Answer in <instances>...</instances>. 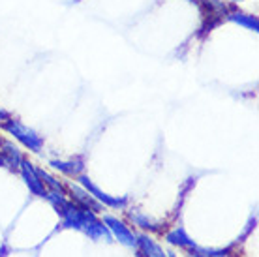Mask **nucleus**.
Listing matches in <instances>:
<instances>
[{"instance_id": "f257e3e1", "label": "nucleus", "mask_w": 259, "mask_h": 257, "mask_svg": "<svg viewBox=\"0 0 259 257\" xmlns=\"http://www.w3.org/2000/svg\"><path fill=\"white\" fill-rule=\"evenodd\" d=\"M0 128L4 130L8 135H13V139H17L23 147H26L34 154H39L44 150V137L36 130L28 128L25 122H21L19 118L10 116L8 120L0 124Z\"/></svg>"}, {"instance_id": "f03ea898", "label": "nucleus", "mask_w": 259, "mask_h": 257, "mask_svg": "<svg viewBox=\"0 0 259 257\" xmlns=\"http://www.w3.org/2000/svg\"><path fill=\"white\" fill-rule=\"evenodd\" d=\"M59 216H60V220H62L60 225H62L64 229H73V231H81V233L87 231V227L91 225V222H94V220L98 218V214L91 212V210H84L81 206L73 205L71 201L68 203V206H66Z\"/></svg>"}, {"instance_id": "7ed1b4c3", "label": "nucleus", "mask_w": 259, "mask_h": 257, "mask_svg": "<svg viewBox=\"0 0 259 257\" xmlns=\"http://www.w3.org/2000/svg\"><path fill=\"white\" fill-rule=\"evenodd\" d=\"M75 182H79L81 186L87 190L89 193H92L94 197H96L102 205L105 206V208H113V210H124L126 206H128L130 199L128 197H118V195H109V193H105L102 188L98 186V184H94V180H91L89 177L84 173H81L75 179Z\"/></svg>"}, {"instance_id": "20e7f679", "label": "nucleus", "mask_w": 259, "mask_h": 257, "mask_svg": "<svg viewBox=\"0 0 259 257\" xmlns=\"http://www.w3.org/2000/svg\"><path fill=\"white\" fill-rule=\"evenodd\" d=\"M66 192H68V199H70L73 205L81 206V208H84V210H91V212L98 214V216L104 212L105 206L102 205L92 193L87 192L79 182H75V184H68V186H66Z\"/></svg>"}, {"instance_id": "39448f33", "label": "nucleus", "mask_w": 259, "mask_h": 257, "mask_svg": "<svg viewBox=\"0 0 259 257\" xmlns=\"http://www.w3.org/2000/svg\"><path fill=\"white\" fill-rule=\"evenodd\" d=\"M102 222L107 225V229H109V233L113 235L115 240H118L120 244L128 246V248H136L137 235L124 224L122 220H118L117 216H111V214H104Z\"/></svg>"}, {"instance_id": "423d86ee", "label": "nucleus", "mask_w": 259, "mask_h": 257, "mask_svg": "<svg viewBox=\"0 0 259 257\" xmlns=\"http://www.w3.org/2000/svg\"><path fill=\"white\" fill-rule=\"evenodd\" d=\"M19 173H21V179L25 180L26 188H28V192L36 195V197H44L47 192V188L44 186V182L41 179L38 177V171H36V165H34L30 160H23L19 165Z\"/></svg>"}, {"instance_id": "0eeeda50", "label": "nucleus", "mask_w": 259, "mask_h": 257, "mask_svg": "<svg viewBox=\"0 0 259 257\" xmlns=\"http://www.w3.org/2000/svg\"><path fill=\"white\" fill-rule=\"evenodd\" d=\"M224 19L242 26V28H246V30H250V32H253V34L259 32V21L253 13L242 12V10H237V8H233V6H227V12H226V15H224Z\"/></svg>"}, {"instance_id": "6e6552de", "label": "nucleus", "mask_w": 259, "mask_h": 257, "mask_svg": "<svg viewBox=\"0 0 259 257\" xmlns=\"http://www.w3.org/2000/svg\"><path fill=\"white\" fill-rule=\"evenodd\" d=\"M55 171L62 173L64 177L70 179H77L79 175L84 173V161L83 158H71V160H51L49 161Z\"/></svg>"}, {"instance_id": "1a4fd4ad", "label": "nucleus", "mask_w": 259, "mask_h": 257, "mask_svg": "<svg viewBox=\"0 0 259 257\" xmlns=\"http://www.w3.org/2000/svg\"><path fill=\"white\" fill-rule=\"evenodd\" d=\"M136 248L139 250L141 257H167V251H163V248L154 238L149 237V233H139L137 235V244Z\"/></svg>"}, {"instance_id": "9d476101", "label": "nucleus", "mask_w": 259, "mask_h": 257, "mask_svg": "<svg viewBox=\"0 0 259 257\" xmlns=\"http://www.w3.org/2000/svg\"><path fill=\"white\" fill-rule=\"evenodd\" d=\"M126 216H128V220L132 222V224L137 225V227L143 229V231H149V233H160L162 231V224H160V222H156V220H152L149 214H145L143 210H139V208L126 210Z\"/></svg>"}, {"instance_id": "9b49d317", "label": "nucleus", "mask_w": 259, "mask_h": 257, "mask_svg": "<svg viewBox=\"0 0 259 257\" xmlns=\"http://www.w3.org/2000/svg\"><path fill=\"white\" fill-rule=\"evenodd\" d=\"M0 154L4 158V163H6L8 169H12V171H19V165L21 161L25 160V156L21 152V148L17 145H13L12 141H8L4 139L2 141V150H0Z\"/></svg>"}, {"instance_id": "f8f14e48", "label": "nucleus", "mask_w": 259, "mask_h": 257, "mask_svg": "<svg viewBox=\"0 0 259 257\" xmlns=\"http://www.w3.org/2000/svg\"><path fill=\"white\" fill-rule=\"evenodd\" d=\"M195 6L199 8V12L203 13V17H222L224 19V15L227 12V4L224 0H192Z\"/></svg>"}, {"instance_id": "ddd939ff", "label": "nucleus", "mask_w": 259, "mask_h": 257, "mask_svg": "<svg viewBox=\"0 0 259 257\" xmlns=\"http://www.w3.org/2000/svg\"><path fill=\"white\" fill-rule=\"evenodd\" d=\"M84 235L91 238V240H94V242H102V240H104V242H113V240H115L113 235L109 233V229H107V225H105L100 218L91 222V225L87 227Z\"/></svg>"}, {"instance_id": "4468645a", "label": "nucleus", "mask_w": 259, "mask_h": 257, "mask_svg": "<svg viewBox=\"0 0 259 257\" xmlns=\"http://www.w3.org/2000/svg\"><path fill=\"white\" fill-rule=\"evenodd\" d=\"M165 240L171 246H179V248H184V250H188V248H192L195 244V240H192V237H190L188 233H186V229L181 227V225L173 227L171 231L165 233Z\"/></svg>"}, {"instance_id": "2eb2a0df", "label": "nucleus", "mask_w": 259, "mask_h": 257, "mask_svg": "<svg viewBox=\"0 0 259 257\" xmlns=\"http://www.w3.org/2000/svg\"><path fill=\"white\" fill-rule=\"evenodd\" d=\"M186 251L190 257H229L231 248H207V246L194 244Z\"/></svg>"}, {"instance_id": "dca6fc26", "label": "nucleus", "mask_w": 259, "mask_h": 257, "mask_svg": "<svg viewBox=\"0 0 259 257\" xmlns=\"http://www.w3.org/2000/svg\"><path fill=\"white\" fill-rule=\"evenodd\" d=\"M36 171H38V177L41 179V182H44V186L47 188V190H55V192H60V193H66L68 195V192H66V184L62 182V180H59L57 177H53L51 173H47V171H44V169L36 167Z\"/></svg>"}, {"instance_id": "f3484780", "label": "nucleus", "mask_w": 259, "mask_h": 257, "mask_svg": "<svg viewBox=\"0 0 259 257\" xmlns=\"http://www.w3.org/2000/svg\"><path fill=\"white\" fill-rule=\"evenodd\" d=\"M44 199L49 201V205H51L59 214L62 212L66 206H68V203H70V199H68V195H66V193L55 192V190H47L46 195H44Z\"/></svg>"}, {"instance_id": "a211bd4d", "label": "nucleus", "mask_w": 259, "mask_h": 257, "mask_svg": "<svg viewBox=\"0 0 259 257\" xmlns=\"http://www.w3.org/2000/svg\"><path fill=\"white\" fill-rule=\"evenodd\" d=\"M10 116H12V113H10V111L4 109V107H0V124L4 122V120H8Z\"/></svg>"}, {"instance_id": "6ab92c4d", "label": "nucleus", "mask_w": 259, "mask_h": 257, "mask_svg": "<svg viewBox=\"0 0 259 257\" xmlns=\"http://www.w3.org/2000/svg\"><path fill=\"white\" fill-rule=\"evenodd\" d=\"M0 167H6V163H4V158H2V154H0Z\"/></svg>"}, {"instance_id": "aec40b11", "label": "nucleus", "mask_w": 259, "mask_h": 257, "mask_svg": "<svg viewBox=\"0 0 259 257\" xmlns=\"http://www.w3.org/2000/svg\"><path fill=\"white\" fill-rule=\"evenodd\" d=\"M231 4H240V2H244V0H229Z\"/></svg>"}, {"instance_id": "412c9836", "label": "nucleus", "mask_w": 259, "mask_h": 257, "mask_svg": "<svg viewBox=\"0 0 259 257\" xmlns=\"http://www.w3.org/2000/svg\"><path fill=\"white\" fill-rule=\"evenodd\" d=\"M167 257H177V255H175V253H173V251H169V253H167Z\"/></svg>"}, {"instance_id": "4be33fe9", "label": "nucleus", "mask_w": 259, "mask_h": 257, "mask_svg": "<svg viewBox=\"0 0 259 257\" xmlns=\"http://www.w3.org/2000/svg\"><path fill=\"white\" fill-rule=\"evenodd\" d=\"M2 141H4V139H2V137H0V150H2Z\"/></svg>"}]
</instances>
